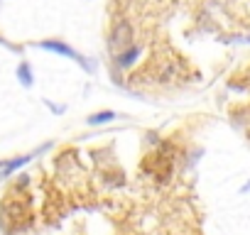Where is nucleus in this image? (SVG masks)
I'll return each mask as SVG.
<instances>
[{"label":"nucleus","mask_w":250,"mask_h":235,"mask_svg":"<svg viewBox=\"0 0 250 235\" xmlns=\"http://www.w3.org/2000/svg\"><path fill=\"white\" fill-rule=\"evenodd\" d=\"M35 47L42 49V52H49V54H57V57H64V59H71V61H76V64H79L83 71H88V74L96 71V64H93L88 57H83L81 52H76L71 44H66L64 39H42V42H37Z\"/></svg>","instance_id":"f257e3e1"},{"label":"nucleus","mask_w":250,"mask_h":235,"mask_svg":"<svg viewBox=\"0 0 250 235\" xmlns=\"http://www.w3.org/2000/svg\"><path fill=\"white\" fill-rule=\"evenodd\" d=\"M27 215L25 203H20V196H15L13 191L8 194V198L0 203V228L5 235H13L15 228H20V220Z\"/></svg>","instance_id":"f03ea898"},{"label":"nucleus","mask_w":250,"mask_h":235,"mask_svg":"<svg viewBox=\"0 0 250 235\" xmlns=\"http://www.w3.org/2000/svg\"><path fill=\"white\" fill-rule=\"evenodd\" d=\"M130 44H135V30H133V25L125 20V18H118V20L110 25L108 47H110V52L115 54V52H120V49H125V47H130Z\"/></svg>","instance_id":"7ed1b4c3"},{"label":"nucleus","mask_w":250,"mask_h":235,"mask_svg":"<svg viewBox=\"0 0 250 235\" xmlns=\"http://www.w3.org/2000/svg\"><path fill=\"white\" fill-rule=\"evenodd\" d=\"M52 150V142H47V145H42L40 150H35V152H30V155H18V157H10V159H0V179H10V176H15L22 167H27L35 157H40V155H44V152H49Z\"/></svg>","instance_id":"20e7f679"},{"label":"nucleus","mask_w":250,"mask_h":235,"mask_svg":"<svg viewBox=\"0 0 250 235\" xmlns=\"http://www.w3.org/2000/svg\"><path fill=\"white\" fill-rule=\"evenodd\" d=\"M140 57H143V44H130V47H125V49L113 54V64L120 71H128V69H133L140 61Z\"/></svg>","instance_id":"39448f33"},{"label":"nucleus","mask_w":250,"mask_h":235,"mask_svg":"<svg viewBox=\"0 0 250 235\" xmlns=\"http://www.w3.org/2000/svg\"><path fill=\"white\" fill-rule=\"evenodd\" d=\"M115 118H118L115 110H98V113H91V115L86 118V125H91V128H101V125L113 123Z\"/></svg>","instance_id":"423d86ee"},{"label":"nucleus","mask_w":250,"mask_h":235,"mask_svg":"<svg viewBox=\"0 0 250 235\" xmlns=\"http://www.w3.org/2000/svg\"><path fill=\"white\" fill-rule=\"evenodd\" d=\"M18 81L22 88H32L35 86V71L30 66V61H20L18 64Z\"/></svg>","instance_id":"0eeeda50"},{"label":"nucleus","mask_w":250,"mask_h":235,"mask_svg":"<svg viewBox=\"0 0 250 235\" xmlns=\"http://www.w3.org/2000/svg\"><path fill=\"white\" fill-rule=\"evenodd\" d=\"M27 186H30V174H20L18 179H15V184H13V194H25L27 191Z\"/></svg>","instance_id":"6e6552de"},{"label":"nucleus","mask_w":250,"mask_h":235,"mask_svg":"<svg viewBox=\"0 0 250 235\" xmlns=\"http://www.w3.org/2000/svg\"><path fill=\"white\" fill-rule=\"evenodd\" d=\"M44 103H47V108H49V110H52V113H57V115H62V113H64V110H66V108H64V105H54V103H49V100H44Z\"/></svg>","instance_id":"1a4fd4ad"},{"label":"nucleus","mask_w":250,"mask_h":235,"mask_svg":"<svg viewBox=\"0 0 250 235\" xmlns=\"http://www.w3.org/2000/svg\"><path fill=\"white\" fill-rule=\"evenodd\" d=\"M248 191H250V181H248V184H243V186H240V194H248Z\"/></svg>","instance_id":"9d476101"},{"label":"nucleus","mask_w":250,"mask_h":235,"mask_svg":"<svg viewBox=\"0 0 250 235\" xmlns=\"http://www.w3.org/2000/svg\"><path fill=\"white\" fill-rule=\"evenodd\" d=\"M248 76H250V71H248Z\"/></svg>","instance_id":"9b49d317"}]
</instances>
